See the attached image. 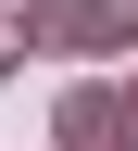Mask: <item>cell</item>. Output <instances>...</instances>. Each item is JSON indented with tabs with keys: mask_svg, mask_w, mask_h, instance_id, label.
<instances>
[{
	"mask_svg": "<svg viewBox=\"0 0 138 151\" xmlns=\"http://www.w3.org/2000/svg\"><path fill=\"white\" fill-rule=\"evenodd\" d=\"M0 63H13V25H0Z\"/></svg>",
	"mask_w": 138,
	"mask_h": 151,
	"instance_id": "cell-2",
	"label": "cell"
},
{
	"mask_svg": "<svg viewBox=\"0 0 138 151\" xmlns=\"http://www.w3.org/2000/svg\"><path fill=\"white\" fill-rule=\"evenodd\" d=\"M63 151H126V101L113 88H75L63 101Z\"/></svg>",
	"mask_w": 138,
	"mask_h": 151,
	"instance_id": "cell-1",
	"label": "cell"
},
{
	"mask_svg": "<svg viewBox=\"0 0 138 151\" xmlns=\"http://www.w3.org/2000/svg\"><path fill=\"white\" fill-rule=\"evenodd\" d=\"M126 139H138V101H126Z\"/></svg>",
	"mask_w": 138,
	"mask_h": 151,
	"instance_id": "cell-3",
	"label": "cell"
}]
</instances>
